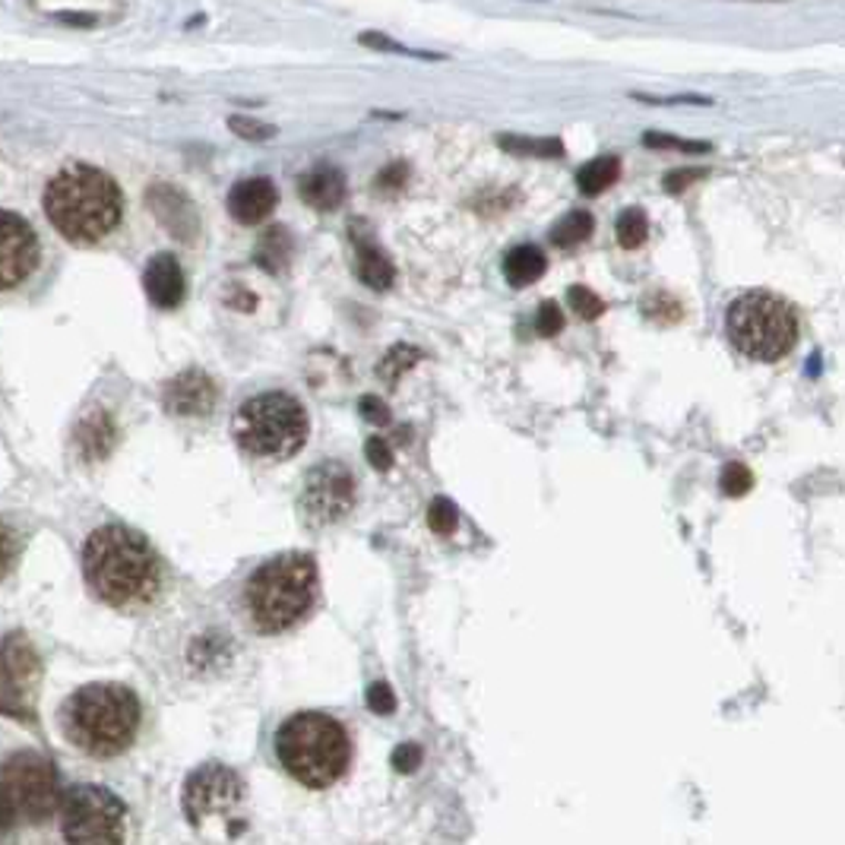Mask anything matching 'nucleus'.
Wrapping results in <instances>:
<instances>
[{
    "instance_id": "nucleus-1",
    "label": "nucleus",
    "mask_w": 845,
    "mask_h": 845,
    "mask_svg": "<svg viewBox=\"0 0 845 845\" xmlns=\"http://www.w3.org/2000/svg\"><path fill=\"white\" fill-rule=\"evenodd\" d=\"M83 574L90 589L109 605H146L158 592L162 570L146 538L127 526H102L83 552Z\"/></svg>"
},
{
    "instance_id": "nucleus-2",
    "label": "nucleus",
    "mask_w": 845,
    "mask_h": 845,
    "mask_svg": "<svg viewBox=\"0 0 845 845\" xmlns=\"http://www.w3.org/2000/svg\"><path fill=\"white\" fill-rule=\"evenodd\" d=\"M45 216L73 245H95L124 216V197L112 175L92 165H70L45 187Z\"/></svg>"
},
{
    "instance_id": "nucleus-3",
    "label": "nucleus",
    "mask_w": 845,
    "mask_h": 845,
    "mask_svg": "<svg viewBox=\"0 0 845 845\" xmlns=\"http://www.w3.org/2000/svg\"><path fill=\"white\" fill-rule=\"evenodd\" d=\"M61 725L70 744L90 756H117L134 744L140 700L124 684H86L70 693Z\"/></svg>"
},
{
    "instance_id": "nucleus-4",
    "label": "nucleus",
    "mask_w": 845,
    "mask_h": 845,
    "mask_svg": "<svg viewBox=\"0 0 845 845\" xmlns=\"http://www.w3.org/2000/svg\"><path fill=\"white\" fill-rule=\"evenodd\" d=\"M317 599V560L301 552H289L267 560L247 579L245 605L257 630L279 633L289 630L311 611Z\"/></svg>"
},
{
    "instance_id": "nucleus-5",
    "label": "nucleus",
    "mask_w": 845,
    "mask_h": 845,
    "mask_svg": "<svg viewBox=\"0 0 845 845\" xmlns=\"http://www.w3.org/2000/svg\"><path fill=\"white\" fill-rule=\"evenodd\" d=\"M279 763L308 789H330L352 760L346 729L323 712H298L276 734Z\"/></svg>"
},
{
    "instance_id": "nucleus-6",
    "label": "nucleus",
    "mask_w": 845,
    "mask_h": 845,
    "mask_svg": "<svg viewBox=\"0 0 845 845\" xmlns=\"http://www.w3.org/2000/svg\"><path fill=\"white\" fill-rule=\"evenodd\" d=\"M235 441L250 456L289 460L308 441V412L289 393H260L238 409Z\"/></svg>"
},
{
    "instance_id": "nucleus-7",
    "label": "nucleus",
    "mask_w": 845,
    "mask_h": 845,
    "mask_svg": "<svg viewBox=\"0 0 845 845\" xmlns=\"http://www.w3.org/2000/svg\"><path fill=\"white\" fill-rule=\"evenodd\" d=\"M725 327L732 336L734 349L756 361H779L795 349L798 320L789 301L770 291H744L734 298Z\"/></svg>"
},
{
    "instance_id": "nucleus-8",
    "label": "nucleus",
    "mask_w": 845,
    "mask_h": 845,
    "mask_svg": "<svg viewBox=\"0 0 845 845\" xmlns=\"http://www.w3.org/2000/svg\"><path fill=\"white\" fill-rule=\"evenodd\" d=\"M241 807H245V785L238 773L223 763H206L200 770H194L184 785V814L200 833L219 826V833L228 839L241 836L245 833Z\"/></svg>"
},
{
    "instance_id": "nucleus-9",
    "label": "nucleus",
    "mask_w": 845,
    "mask_h": 845,
    "mask_svg": "<svg viewBox=\"0 0 845 845\" xmlns=\"http://www.w3.org/2000/svg\"><path fill=\"white\" fill-rule=\"evenodd\" d=\"M61 829L68 845H124L127 807L102 785H76L61 801Z\"/></svg>"
},
{
    "instance_id": "nucleus-10",
    "label": "nucleus",
    "mask_w": 845,
    "mask_h": 845,
    "mask_svg": "<svg viewBox=\"0 0 845 845\" xmlns=\"http://www.w3.org/2000/svg\"><path fill=\"white\" fill-rule=\"evenodd\" d=\"M0 782L13 801L17 814H23L25 821H48L61 804V782L54 773V763L35 751H20L10 756L0 770Z\"/></svg>"
},
{
    "instance_id": "nucleus-11",
    "label": "nucleus",
    "mask_w": 845,
    "mask_h": 845,
    "mask_svg": "<svg viewBox=\"0 0 845 845\" xmlns=\"http://www.w3.org/2000/svg\"><path fill=\"white\" fill-rule=\"evenodd\" d=\"M355 507V478L342 463H317L301 488V516L311 526L339 523Z\"/></svg>"
},
{
    "instance_id": "nucleus-12",
    "label": "nucleus",
    "mask_w": 845,
    "mask_h": 845,
    "mask_svg": "<svg viewBox=\"0 0 845 845\" xmlns=\"http://www.w3.org/2000/svg\"><path fill=\"white\" fill-rule=\"evenodd\" d=\"M39 267V238L17 213L0 209V291L17 289Z\"/></svg>"
},
{
    "instance_id": "nucleus-13",
    "label": "nucleus",
    "mask_w": 845,
    "mask_h": 845,
    "mask_svg": "<svg viewBox=\"0 0 845 845\" xmlns=\"http://www.w3.org/2000/svg\"><path fill=\"white\" fill-rule=\"evenodd\" d=\"M146 206H150V213L156 216V223L162 225L172 238H178V241H194V238H197V231H200V216H197V206L190 203V197H187L184 190L165 184V181H158V184H153V187L146 190Z\"/></svg>"
},
{
    "instance_id": "nucleus-14",
    "label": "nucleus",
    "mask_w": 845,
    "mask_h": 845,
    "mask_svg": "<svg viewBox=\"0 0 845 845\" xmlns=\"http://www.w3.org/2000/svg\"><path fill=\"white\" fill-rule=\"evenodd\" d=\"M165 409L181 419H200L216 409V383L203 371H184L165 387Z\"/></svg>"
},
{
    "instance_id": "nucleus-15",
    "label": "nucleus",
    "mask_w": 845,
    "mask_h": 845,
    "mask_svg": "<svg viewBox=\"0 0 845 845\" xmlns=\"http://www.w3.org/2000/svg\"><path fill=\"white\" fill-rule=\"evenodd\" d=\"M279 203V187L269 178H245L228 190V213L241 225H260Z\"/></svg>"
},
{
    "instance_id": "nucleus-16",
    "label": "nucleus",
    "mask_w": 845,
    "mask_h": 845,
    "mask_svg": "<svg viewBox=\"0 0 845 845\" xmlns=\"http://www.w3.org/2000/svg\"><path fill=\"white\" fill-rule=\"evenodd\" d=\"M352 245H355V267L358 279L374 291H387L396 279V269L390 264V257L383 254V247L374 241L371 228L364 223H352Z\"/></svg>"
},
{
    "instance_id": "nucleus-17",
    "label": "nucleus",
    "mask_w": 845,
    "mask_h": 845,
    "mask_svg": "<svg viewBox=\"0 0 845 845\" xmlns=\"http://www.w3.org/2000/svg\"><path fill=\"white\" fill-rule=\"evenodd\" d=\"M143 289H146V298L162 308V311H172L184 301V269L172 257V254H156L150 264H146V272H143Z\"/></svg>"
},
{
    "instance_id": "nucleus-18",
    "label": "nucleus",
    "mask_w": 845,
    "mask_h": 845,
    "mask_svg": "<svg viewBox=\"0 0 845 845\" xmlns=\"http://www.w3.org/2000/svg\"><path fill=\"white\" fill-rule=\"evenodd\" d=\"M349 194V184H346V175L333 168V165H320L308 172L305 178L298 181V197L308 203L311 209H320V213H330V209H339L342 200Z\"/></svg>"
},
{
    "instance_id": "nucleus-19",
    "label": "nucleus",
    "mask_w": 845,
    "mask_h": 845,
    "mask_svg": "<svg viewBox=\"0 0 845 845\" xmlns=\"http://www.w3.org/2000/svg\"><path fill=\"white\" fill-rule=\"evenodd\" d=\"M0 668H3V678L10 681V688L25 690L39 678V656L25 637L13 633L0 646Z\"/></svg>"
},
{
    "instance_id": "nucleus-20",
    "label": "nucleus",
    "mask_w": 845,
    "mask_h": 845,
    "mask_svg": "<svg viewBox=\"0 0 845 845\" xmlns=\"http://www.w3.org/2000/svg\"><path fill=\"white\" fill-rule=\"evenodd\" d=\"M117 444V427H114L109 412H92L76 427V450L86 463L105 460Z\"/></svg>"
},
{
    "instance_id": "nucleus-21",
    "label": "nucleus",
    "mask_w": 845,
    "mask_h": 845,
    "mask_svg": "<svg viewBox=\"0 0 845 845\" xmlns=\"http://www.w3.org/2000/svg\"><path fill=\"white\" fill-rule=\"evenodd\" d=\"M291 250H295V241H291L289 228L286 225H272V228H267L260 235L257 250H254V260L267 272H282V269L289 267Z\"/></svg>"
},
{
    "instance_id": "nucleus-22",
    "label": "nucleus",
    "mask_w": 845,
    "mask_h": 845,
    "mask_svg": "<svg viewBox=\"0 0 845 845\" xmlns=\"http://www.w3.org/2000/svg\"><path fill=\"white\" fill-rule=\"evenodd\" d=\"M545 269H548V260L533 245L513 247L511 254H507V260H504V276H507L511 286H533Z\"/></svg>"
},
{
    "instance_id": "nucleus-23",
    "label": "nucleus",
    "mask_w": 845,
    "mask_h": 845,
    "mask_svg": "<svg viewBox=\"0 0 845 845\" xmlns=\"http://www.w3.org/2000/svg\"><path fill=\"white\" fill-rule=\"evenodd\" d=\"M618 178H621V162H618V156L592 158V162H586L577 172L579 190H583L586 197H596L601 190H608Z\"/></svg>"
},
{
    "instance_id": "nucleus-24",
    "label": "nucleus",
    "mask_w": 845,
    "mask_h": 845,
    "mask_svg": "<svg viewBox=\"0 0 845 845\" xmlns=\"http://www.w3.org/2000/svg\"><path fill=\"white\" fill-rule=\"evenodd\" d=\"M592 228H596L592 216H589L586 209H574V213H567V216L552 228V241H555L557 247H577L592 235Z\"/></svg>"
},
{
    "instance_id": "nucleus-25",
    "label": "nucleus",
    "mask_w": 845,
    "mask_h": 845,
    "mask_svg": "<svg viewBox=\"0 0 845 845\" xmlns=\"http://www.w3.org/2000/svg\"><path fill=\"white\" fill-rule=\"evenodd\" d=\"M419 361H422V352H419L415 346H393L378 364V374L387 380V383H396V380H400L405 371H412Z\"/></svg>"
},
{
    "instance_id": "nucleus-26",
    "label": "nucleus",
    "mask_w": 845,
    "mask_h": 845,
    "mask_svg": "<svg viewBox=\"0 0 845 845\" xmlns=\"http://www.w3.org/2000/svg\"><path fill=\"white\" fill-rule=\"evenodd\" d=\"M501 150L519 153V156H548L557 158L564 153L560 140H533V136H497Z\"/></svg>"
},
{
    "instance_id": "nucleus-27",
    "label": "nucleus",
    "mask_w": 845,
    "mask_h": 845,
    "mask_svg": "<svg viewBox=\"0 0 845 845\" xmlns=\"http://www.w3.org/2000/svg\"><path fill=\"white\" fill-rule=\"evenodd\" d=\"M615 231H618V245L627 247V250L643 245L646 235H649V223H646L643 209H624L621 216H618Z\"/></svg>"
},
{
    "instance_id": "nucleus-28",
    "label": "nucleus",
    "mask_w": 845,
    "mask_h": 845,
    "mask_svg": "<svg viewBox=\"0 0 845 845\" xmlns=\"http://www.w3.org/2000/svg\"><path fill=\"white\" fill-rule=\"evenodd\" d=\"M427 526H431V533L453 535L460 526V513L446 497H434L431 507H427Z\"/></svg>"
},
{
    "instance_id": "nucleus-29",
    "label": "nucleus",
    "mask_w": 845,
    "mask_h": 845,
    "mask_svg": "<svg viewBox=\"0 0 845 845\" xmlns=\"http://www.w3.org/2000/svg\"><path fill=\"white\" fill-rule=\"evenodd\" d=\"M719 485H722V491L729 497H744L748 491L754 488V475H751V468L744 466V463H729V466L722 468V475H719Z\"/></svg>"
},
{
    "instance_id": "nucleus-30",
    "label": "nucleus",
    "mask_w": 845,
    "mask_h": 845,
    "mask_svg": "<svg viewBox=\"0 0 845 845\" xmlns=\"http://www.w3.org/2000/svg\"><path fill=\"white\" fill-rule=\"evenodd\" d=\"M228 127H231V134H238L241 140H250V143H264V140H272V136H276V127H272V124L254 121V117H245V114H231V117H228Z\"/></svg>"
},
{
    "instance_id": "nucleus-31",
    "label": "nucleus",
    "mask_w": 845,
    "mask_h": 845,
    "mask_svg": "<svg viewBox=\"0 0 845 845\" xmlns=\"http://www.w3.org/2000/svg\"><path fill=\"white\" fill-rule=\"evenodd\" d=\"M567 301L574 305V311H577L583 320H596V317L605 313V301H601L592 289H586V286H574V289L567 291Z\"/></svg>"
},
{
    "instance_id": "nucleus-32",
    "label": "nucleus",
    "mask_w": 845,
    "mask_h": 845,
    "mask_svg": "<svg viewBox=\"0 0 845 845\" xmlns=\"http://www.w3.org/2000/svg\"><path fill=\"white\" fill-rule=\"evenodd\" d=\"M646 146L652 150H681V153H710V143H697V140H678V136L666 134H646Z\"/></svg>"
},
{
    "instance_id": "nucleus-33",
    "label": "nucleus",
    "mask_w": 845,
    "mask_h": 845,
    "mask_svg": "<svg viewBox=\"0 0 845 845\" xmlns=\"http://www.w3.org/2000/svg\"><path fill=\"white\" fill-rule=\"evenodd\" d=\"M405 181H409V165L405 162H393V165H387L380 172L374 187H378L380 194H400L402 187H405Z\"/></svg>"
},
{
    "instance_id": "nucleus-34",
    "label": "nucleus",
    "mask_w": 845,
    "mask_h": 845,
    "mask_svg": "<svg viewBox=\"0 0 845 845\" xmlns=\"http://www.w3.org/2000/svg\"><path fill=\"white\" fill-rule=\"evenodd\" d=\"M535 330L538 336H557L564 330V311H560V305L555 301H545L538 313H535Z\"/></svg>"
},
{
    "instance_id": "nucleus-35",
    "label": "nucleus",
    "mask_w": 845,
    "mask_h": 845,
    "mask_svg": "<svg viewBox=\"0 0 845 845\" xmlns=\"http://www.w3.org/2000/svg\"><path fill=\"white\" fill-rule=\"evenodd\" d=\"M643 311L649 313L652 320H659V323H674V320L681 317L678 301H674V298H668V295H652V298H646Z\"/></svg>"
},
{
    "instance_id": "nucleus-36",
    "label": "nucleus",
    "mask_w": 845,
    "mask_h": 845,
    "mask_svg": "<svg viewBox=\"0 0 845 845\" xmlns=\"http://www.w3.org/2000/svg\"><path fill=\"white\" fill-rule=\"evenodd\" d=\"M368 707H371V712H378V715H390V712L396 710V693H393L390 684L378 681V684L368 688Z\"/></svg>"
},
{
    "instance_id": "nucleus-37",
    "label": "nucleus",
    "mask_w": 845,
    "mask_h": 845,
    "mask_svg": "<svg viewBox=\"0 0 845 845\" xmlns=\"http://www.w3.org/2000/svg\"><path fill=\"white\" fill-rule=\"evenodd\" d=\"M419 766H422V748H419V744L405 741V744H400V748L393 751V770H400V773H415Z\"/></svg>"
},
{
    "instance_id": "nucleus-38",
    "label": "nucleus",
    "mask_w": 845,
    "mask_h": 845,
    "mask_svg": "<svg viewBox=\"0 0 845 845\" xmlns=\"http://www.w3.org/2000/svg\"><path fill=\"white\" fill-rule=\"evenodd\" d=\"M13 560H17V535H13V529L0 519V577H7V574H10Z\"/></svg>"
},
{
    "instance_id": "nucleus-39",
    "label": "nucleus",
    "mask_w": 845,
    "mask_h": 845,
    "mask_svg": "<svg viewBox=\"0 0 845 845\" xmlns=\"http://www.w3.org/2000/svg\"><path fill=\"white\" fill-rule=\"evenodd\" d=\"M364 456H368V463L380 472H387V468L393 466V450L390 444L383 441V437H371L368 444H364Z\"/></svg>"
},
{
    "instance_id": "nucleus-40",
    "label": "nucleus",
    "mask_w": 845,
    "mask_h": 845,
    "mask_svg": "<svg viewBox=\"0 0 845 845\" xmlns=\"http://www.w3.org/2000/svg\"><path fill=\"white\" fill-rule=\"evenodd\" d=\"M358 412L364 415V422L390 424V409H387V402L378 400V396H361V402H358Z\"/></svg>"
},
{
    "instance_id": "nucleus-41",
    "label": "nucleus",
    "mask_w": 845,
    "mask_h": 845,
    "mask_svg": "<svg viewBox=\"0 0 845 845\" xmlns=\"http://www.w3.org/2000/svg\"><path fill=\"white\" fill-rule=\"evenodd\" d=\"M358 42L368 48H378V51H393V54H415V51L402 48L400 42H393V39H387V35H380V32H361Z\"/></svg>"
},
{
    "instance_id": "nucleus-42",
    "label": "nucleus",
    "mask_w": 845,
    "mask_h": 845,
    "mask_svg": "<svg viewBox=\"0 0 845 845\" xmlns=\"http://www.w3.org/2000/svg\"><path fill=\"white\" fill-rule=\"evenodd\" d=\"M707 172H671L666 181H662V187H666L668 194H681L688 184H693L697 178H703Z\"/></svg>"
},
{
    "instance_id": "nucleus-43",
    "label": "nucleus",
    "mask_w": 845,
    "mask_h": 845,
    "mask_svg": "<svg viewBox=\"0 0 845 845\" xmlns=\"http://www.w3.org/2000/svg\"><path fill=\"white\" fill-rule=\"evenodd\" d=\"M13 817H17V807H13V801H10L3 782H0V829H7L13 823Z\"/></svg>"
},
{
    "instance_id": "nucleus-44",
    "label": "nucleus",
    "mask_w": 845,
    "mask_h": 845,
    "mask_svg": "<svg viewBox=\"0 0 845 845\" xmlns=\"http://www.w3.org/2000/svg\"><path fill=\"white\" fill-rule=\"evenodd\" d=\"M58 20L70 25H83V29L95 25V17H92V13H58Z\"/></svg>"
}]
</instances>
